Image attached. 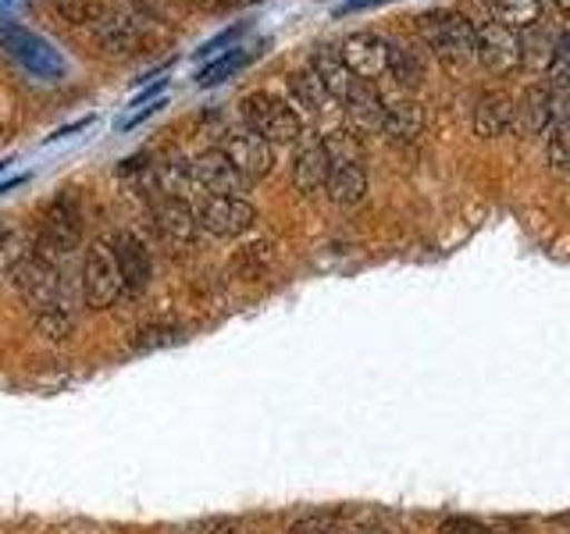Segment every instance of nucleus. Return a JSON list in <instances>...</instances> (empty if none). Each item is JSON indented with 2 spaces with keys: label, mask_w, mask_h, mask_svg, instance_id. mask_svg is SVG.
Instances as JSON below:
<instances>
[{
  "label": "nucleus",
  "mask_w": 570,
  "mask_h": 534,
  "mask_svg": "<svg viewBox=\"0 0 570 534\" xmlns=\"http://www.w3.org/2000/svg\"><path fill=\"white\" fill-rule=\"evenodd\" d=\"M417 26H421L424 43L432 47L435 58H442L445 65H468L478 58V36L463 14L435 8V11H424L417 18Z\"/></svg>",
  "instance_id": "obj_1"
},
{
  "label": "nucleus",
  "mask_w": 570,
  "mask_h": 534,
  "mask_svg": "<svg viewBox=\"0 0 570 534\" xmlns=\"http://www.w3.org/2000/svg\"><path fill=\"white\" fill-rule=\"evenodd\" d=\"M243 118L249 129L264 136L272 147H289V142H296L303 132L299 115L282 97L267 93V89H257V93L243 97Z\"/></svg>",
  "instance_id": "obj_2"
},
{
  "label": "nucleus",
  "mask_w": 570,
  "mask_h": 534,
  "mask_svg": "<svg viewBox=\"0 0 570 534\" xmlns=\"http://www.w3.org/2000/svg\"><path fill=\"white\" fill-rule=\"evenodd\" d=\"M0 47H4L26 71H32V76H40L47 82H58L68 68L58 47L22 26H0Z\"/></svg>",
  "instance_id": "obj_3"
},
{
  "label": "nucleus",
  "mask_w": 570,
  "mask_h": 534,
  "mask_svg": "<svg viewBox=\"0 0 570 534\" xmlns=\"http://www.w3.org/2000/svg\"><path fill=\"white\" fill-rule=\"evenodd\" d=\"M18 293L26 296L32 310H47V307H61V275H58V260L43 257L40 249H26L18 264L11 267Z\"/></svg>",
  "instance_id": "obj_4"
},
{
  "label": "nucleus",
  "mask_w": 570,
  "mask_h": 534,
  "mask_svg": "<svg viewBox=\"0 0 570 534\" xmlns=\"http://www.w3.org/2000/svg\"><path fill=\"white\" fill-rule=\"evenodd\" d=\"M121 293H125V285H121L115 249H111V243L100 239L89 246L82 257V299H86V307L107 310V307H115V299Z\"/></svg>",
  "instance_id": "obj_5"
},
{
  "label": "nucleus",
  "mask_w": 570,
  "mask_h": 534,
  "mask_svg": "<svg viewBox=\"0 0 570 534\" xmlns=\"http://www.w3.org/2000/svg\"><path fill=\"white\" fill-rule=\"evenodd\" d=\"M193 210H196V221H200V231L218 239L246 236V231L257 225V207L249 204L246 196H204Z\"/></svg>",
  "instance_id": "obj_6"
},
{
  "label": "nucleus",
  "mask_w": 570,
  "mask_h": 534,
  "mask_svg": "<svg viewBox=\"0 0 570 534\" xmlns=\"http://www.w3.org/2000/svg\"><path fill=\"white\" fill-rule=\"evenodd\" d=\"M222 154L249 178V182H257V178H264L267 171L275 168V147L264 136H257L254 129H249V125H236V129L225 132Z\"/></svg>",
  "instance_id": "obj_7"
},
{
  "label": "nucleus",
  "mask_w": 570,
  "mask_h": 534,
  "mask_svg": "<svg viewBox=\"0 0 570 534\" xmlns=\"http://www.w3.org/2000/svg\"><path fill=\"white\" fill-rule=\"evenodd\" d=\"M335 50L343 65L353 71V79L361 82H371L389 71V40H382L379 32H350Z\"/></svg>",
  "instance_id": "obj_8"
},
{
  "label": "nucleus",
  "mask_w": 570,
  "mask_h": 534,
  "mask_svg": "<svg viewBox=\"0 0 570 534\" xmlns=\"http://www.w3.org/2000/svg\"><path fill=\"white\" fill-rule=\"evenodd\" d=\"M82 236V225H79V207L68 200V196H58L50 207H47V218H43V239H40V254L58 260L65 254L79 246Z\"/></svg>",
  "instance_id": "obj_9"
},
{
  "label": "nucleus",
  "mask_w": 570,
  "mask_h": 534,
  "mask_svg": "<svg viewBox=\"0 0 570 534\" xmlns=\"http://www.w3.org/2000/svg\"><path fill=\"white\" fill-rule=\"evenodd\" d=\"M193 182L210 196H246L249 178L222 150H204L193 160Z\"/></svg>",
  "instance_id": "obj_10"
},
{
  "label": "nucleus",
  "mask_w": 570,
  "mask_h": 534,
  "mask_svg": "<svg viewBox=\"0 0 570 534\" xmlns=\"http://www.w3.org/2000/svg\"><path fill=\"white\" fill-rule=\"evenodd\" d=\"M89 26H94L100 47L115 50V53H136L142 47V40H147V29H142V22L132 11L104 8V11H94Z\"/></svg>",
  "instance_id": "obj_11"
},
{
  "label": "nucleus",
  "mask_w": 570,
  "mask_h": 534,
  "mask_svg": "<svg viewBox=\"0 0 570 534\" xmlns=\"http://www.w3.org/2000/svg\"><path fill=\"white\" fill-rule=\"evenodd\" d=\"M474 36H478V61L485 68L513 71L517 65H524V40L513 29L485 22L481 29H474Z\"/></svg>",
  "instance_id": "obj_12"
},
{
  "label": "nucleus",
  "mask_w": 570,
  "mask_h": 534,
  "mask_svg": "<svg viewBox=\"0 0 570 534\" xmlns=\"http://www.w3.org/2000/svg\"><path fill=\"white\" fill-rule=\"evenodd\" d=\"M115 249V260H118V271H121V285L129 293H142L154 278V260H150V249L142 246L132 231H118L111 239Z\"/></svg>",
  "instance_id": "obj_13"
},
{
  "label": "nucleus",
  "mask_w": 570,
  "mask_h": 534,
  "mask_svg": "<svg viewBox=\"0 0 570 534\" xmlns=\"http://www.w3.org/2000/svg\"><path fill=\"white\" fill-rule=\"evenodd\" d=\"M154 225L171 246H193L200 239V221H196V210L186 200H171V196H165L154 210Z\"/></svg>",
  "instance_id": "obj_14"
},
{
  "label": "nucleus",
  "mask_w": 570,
  "mask_h": 534,
  "mask_svg": "<svg viewBox=\"0 0 570 534\" xmlns=\"http://www.w3.org/2000/svg\"><path fill=\"white\" fill-rule=\"evenodd\" d=\"M513 121H517V103L507 93H485L474 103L471 125H474V136H481V139L507 136Z\"/></svg>",
  "instance_id": "obj_15"
},
{
  "label": "nucleus",
  "mask_w": 570,
  "mask_h": 534,
  "mask_svg": "<svg viewBox=\"0 0 570 534\" xmlns=\"http://www.w3.org/2000/svg\"><path fill=\"white\" fill-rule=\"evenodd\" d=\"M382 132L400 139V142H414L424 132V107L410 97L385 100L382 107Z\"/></svg>",
  "instance_id": "obj_16"
},
{
  "label": "nucleus",
  "mask_w": 570,
  "mask_h": 534,
  "mask_svg": "<svg viewBox=\"0 0 570 534\" xmlns=\"http://www.w3.org/2000/svg\"><path fill=\"white\" fill-rule=\"evenodd\" d=\"M328 171H332V160H328L325 147H321V139L296 150V157H293V186H296V192L325 189Z\"/></svg>",
  "instance_id": "obj_17"
},
{
  "label": "nucleus",
  "mask_w": 570,
  "mask_h": 534,
  "mask_svg": "<svg viewBox=\"0 0 570 534\" xmlns=\"http://www.w3.org/2000/svg\"><path fill=\"white\" fill-rule=\"evenodd\" d=\"M325 192H328V200L335 207L364 204V196H367V171H364L361 160H356V165H332Z\"/></svg>",
  "instance_id": "obj_18"
},
{
  "label": "nucleus",
  "mask_w": 570,
  "mask_h": 534,
  "mask_svg": "<svg viewBox=\"0 0 570 534\" xmlns=\"http://www.w3.org/2000/svg\"><path fill=\"white\" fill-rule=\"evenodd\" d=\"M311 71L321 79V86L328 89V93L335 97V103H343L350 97V89H353V71L343 65V58H338V50L335 47H317L314 50V58H311Z\"/></svg>",
  "instance_id": "obj_19"
},
{
  "label": "nucleus",
  "mask_w": 570,
  "mask_h": 534,
  "mask_svg": "<svg viewBox=\"0 0 570 534\" xmlns=\"http://www.w3.org/2000/svg\"><path fill=\"white\" fill-rule=\"evenodd\" d=\"M343 107H346V115H350V121L356 125V129H364V132L382 129V107H385V100L379 97V89H374L371 82L356 79L353 89H350V97L343 100Z\"/></svg>",
  "instance_id": "obj_20"
},
{
  "label": "nucleus",
  "mask_w": 570,
  "mask_h": 534,
  "mask_svg": "<svg viewBox=\"0 0 570 534\" xmlns=\"http://www.w3.org/2000/svg\"><path fill=\"white\" fill-rule=\"evenodd\" d=\"M517 115H521V125L531 136H542V132L552 129V121H557V97H552L549 89L534 86L524 93L521 107H517Z\"/></svg>",
  "instance_id": "obj_21"
},
{
  "label": "nucleus",
  "mask_w": 570,
  "mask_h": 534,
  "mask_svg": "<svg viewBox=\"0 0 570 534\" xmlns=\"http://www.w3.org/2000/svg\"><path fill=\"white\" fill-rule=\"evenodd\" d=\"M289 89H293V97H296V103L303 107V111H311V115H328V111H335V97L328 93L325 86H321V79L311 71V65L293 71V76H289Z\"/></svg>",
  "instance_id": "obj_22"
},
{
  "label": "nucleus",
  "mask_w": 570,
  "mask_h": 534,
  "mask_svg": "<svg viewBox=\"0 0 570 534\" xmlns=\"http://www.w3.org/2000/svg\"><path fill=\"white\" fill-rule=\"evenodd\" d=\"M257 58V50H246V47H232V50H225V53H218L210 65H204L200 71H196V82H200L204 89H210V86H218V82H225V79H232L236 71L243 68V65H249Z\"/></svg>",
  "instance_id": "obj_23"
},
{
  "label": "nucleus",
  "mask_w": 570,
  "mask_h": 534,
  "mask_svg": "<svg viewBox=\"0 0 570 534\" xmlns=\"http://www.w3.org/2000/svg\"><path fill=\"white\" fill-rule=\"evenodd\" d=\"M492 11H495V22L513 32L531 29L542 18L539 0H492Z\"/></svg>",
  "instance_id": "obj_24"
},
{
  "label": "nucleus",
  "mask_w": 570,
  "mask_h": 534,
  "mask_svg": "<svg viewBox=\"0 0 570 534\" xmlns=\"http://www.w3.org/2000/svg\"><path fill=\"white\" fill-rule=\"evenodd\" d=\"M154 178H157V189H160V192H168L171 200H186V192H189V186H193V165L168 157L165 165H157V168H154Z\"/></svg>",
  "instance_id": "obj_25"
},
{
  "label": "nucleus",
  "mask_w": 570,
  "mask_h": 534,
  "mask_svg": "<svg viewBox=\"0 0 570 534\" xmlns=\"http://www.w3.org/2000/svg\"><path fill=\"white\" fill-rule=\"evenodd\" d=\"M343 531H346L343 510H314V513L296 516L285 534H343Z\"/></svg>",
  "instance_id": "obj_26"
},
{
  "label": "nucleus",
  "mask_w": 570,
  "mask_h": 534,
  "mask_svg": "<svg viewBox=\"0 0 570 534\" xmlns=\"http://www.w3.org/2000/svg\"><path fill=\"white\" fill-rule=\"evenodd\" d=\"M546 157L552 171L570 175V115L552 121V129L546 136Z\"/></svg>",
  "instance_id": "obj_27"
},
{
  "label": "nucleus",
  "mask_w": 570,
  "mask_h": 534,
  "mask_svg": "<svg viewBox=\"0 0 570 534\" xmlns=\"http://www.w3.org/2000/svg\"><path fill=\"white\" fill-rule=\"evenodd\" d=\"M321 147H325L332 165H356V160L364 157L361 139H356L353 132H346V129H335L328 136H321Z\"/></svg>",
  "instance_id": "obj_28"
},
{
  "label": "nucleus",
  "mask_w": 570,
  "mask_h": 534,
  "mask_svg": "<svg viewBox=\"0 0 570 534\" xmlns=\"http://www.w3.org/2000/svg\"><path fill=\"white\" fill-rule=\"evenodd\" d=\"M272 260H275L272 243L257 239V243L243 246L239 254H236V271H243V278H261L267 267H272Z\"/></svg>",
  "instance_id": "obj_29"
},
{
  "label": "nucleus",
  "mask_w": 570,
  "mask_h": 534,
  "mask_svg": "<svg viewBox=\"0 0 570 534\" xmlns=\"http://www.w3.org/2000/svg\"><path fill=\"white\" fill-rule=\"evenodd\" d=\"M421 58H414L410 50L403 47H392L389 43V76L396 79L400 86H417L421 82Z\"/></svg>",
  "instance_id": "obj_30"
},
{
  "label": "nucleus",
  "mask_w": 570,
  "mask_h": 534,
  "mask_svg": "<svg viewBox=\"0 0 570 534\" xmlns=\"http://www.w3.org/2000/svg\"><path fill=\"white\" fill-rule=\"evenodd\" d=\"M36 332L50 343H65L71 335V314L65 307H47V310H36Z\"/></svg>",
  "instance_id": "obj_31"
},
{
  "label": "nucleus",
  "mask_w": 570,
  "mask_h": 534,
  "mask_svg": "<svg viewBox=\"0 0 570 534\" xmlns=\"http://www.w3.org/2000/svg\"><path fill=\"white\" fill-rule=\"evenodd\" d=\"M249 29V22H236V26H228V29H222L218 36H210V40L196 50V58H214V53H225V50H232L236 47V40L239 36Z\"/></svg>",
  "instance_id": "obj_32"
},
{
  "label": "nucleus",
  "mask_w": 570,
  "mask_h": 534,
  "mask_svg": "<svg viewBox=\"0 0 570 534\" xmlns=\"http://www.w3.org/2000/svg\"><path fill=\"white\" fill-rule=\"evenodd\" d=\"M53 8H58L68 22H82V26H89V18H94V0H50Z\"/></svg>",
  "instance_id": "obj_33"
},
{
  "label": "nucleus",
  "mask_w": 570,
  "mask_h": 534,
  "mask_svg": "<svg viewBox=\"0 0 570 534\" xmlns=\"http://www.w3.org/2000/svg\"><path fill=\"white\" fill-rule=\"evenodd\" d=\"M18 257H22V249H18V236L4 221H0V271H11V267L18 264Z\"/></svg>",
  "instance_id": "obj_34"
},
{
  "label": "nucleus",
  "mask_w": 570,
  "mask_h": 534,
  "mask_svg": "<svg viewBox=\"0 0 570 534\" xmlns=\"http://www.w3.org/2000/svg\"><path fill=\"white\" fill-rule=\"evenodd\" d=\"M439 534H492V527L474 521V516H450L439 524Z\"/></svg>",
  "instance_id": "obj_35"
},
{
  "label": "nucleus",
  "mask_w": 570,
  "mask_h": 534,
  "mask_svg": "<svg viewBox=\"0 0 570 534\" xmlns=\"http://www.w3.org/2000/svg\"><path fill=\"white\" fill-rule=\"evenodd\" d=\"M196 534H249L239 521H232V516H210V521L196 524Z\"/></svg>",
  "instance_id": "obj_36"
},
{
  "label": "nucleus",
  "mask_w": 570,
  "mask_h": 534,
  "mask_svg": "<svg viewBox=\"0 0 570 534\" xmlns=\"http://www.w3.org/2000/svg\"><path fill=\"white\" fill-rule=\"evenodd\" d=\"M165 107H168V100H165V97H160V100H150L147 107H142V111H136V115H129V118H121V121H118V132L136 129V125H142L150 115H160V111H165Z\"/></svg>",
  "instance_id": "obj_37"
},
{
  "label": "nucleus",
  "mask_w": 570,
  "mask_h": 534,
  "mask_svg": "<svg viewBox=\"0 0 570 534\" xmlns=\"http://www.w3.org/2000/svg\"><path fill=\"white\" fill-rule=\"evenodd\" d=\"M165 86H168V79H160V82H154L150 89H142V93H139V97L132 100V107H139V103H150V100H154V97H157V93H160V89H165Z\"/></svg>",
  "instance_id": "obj_38"
},
{
  "label": "nucleus",
  "mask_w": 570,
  "mask_h": 534,
  "mask_svg": "<svg viewBox=\"0 0 570 534\" xmlns=\"http://www.w3.org/2000/svg\"><path fill=\"white\" fill-rule=\"evenodd\" d=\"M14 8H22V0H0V11H14Z\"/></svg>",
  "instance_id": "obj_39"
},
{
  "label": "nucleus",
  "mask_w": 570,
  "mask_h": 534,
  "mask_svg": "<svg viewBox=\"0 0 570 534\" xmlns=\"http://www.w3.org/2000/svg\"><path fill=\"white\" fill-rule=\"evenodd\" d=\"M552 4L560 8V14H563V18H570V0H552Z\"/></svg>",
  "instance_id": "obj_40"
},
{
  "label": "nucleus",
  "mask_w": 570,
  "mask_h": 534,
  "mask_svg": "<svg viewBox=\"0 0 570 534\" xmlns=\"http://www.w3.org/2000/svg\"><path fill=\"white\" fill-rule=\"evenodd\" d=\"M239 4H257V0H239Z\"/></svg>",
  "instance_id": "obj_41"
},
{
  "label": "nucleus",
  "mask_w": 570,
  "mask_h": 534,
  "mask_svg": "<svg viewBox=\"0 0 570 534\" xmlns=\"http://www.w3.org/2000/svg\"><path fill=\"white\" fill-rule=\"evenodd\" d=\"M0 129H4V121H0Z\"/></svg>",
  "instance_id": "obj_42"
}]
</instances>
